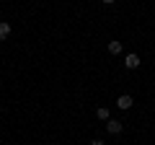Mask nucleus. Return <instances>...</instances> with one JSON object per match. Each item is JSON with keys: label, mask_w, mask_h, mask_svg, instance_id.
I'll use <instances>...</instances> for the list:
<instances>
[{"label": "nucleus", "mask_w": 155, "mask_h": 145, "mask_svg": "<svg viewBox=\"0 0 155 145\" xmlns=\"http://www.w3.org/2000/svg\"><path fill=\"white\" fill-rule=\"evenodd\" d=\"M132 104H134V101H132V96H129V93H122L119 99H116V106H119L122 112H127V109H132Z\"/></svg>", "instance_id": "nucleus-2"}, {"label": "nucleus", "mask_w": 155, "mask_h": 145, "mask_svg": "<svg viewBox=\"0 0 155 145\" xmlns=\"http://www.w3.org/2000/svg\"><path fill=\"white\" fill-rule=\"evenodd\" d=\"M124 67H127V70H137V67H140V55L129 52V55L124 57Z\"/></svg>", "instance_id": "nucleus-1"}, {"label": "nucleus", "mask_w": 155, "mask_h": 145, "mask_svg": "<svg viewBox=\"0 0 155 145\" xmlns=\"http://www.w3.org/2000/svg\"><path fill=\"white\" fill-rule=\"evenodd\" d=\"M101 3H104V5H114L116 0H101Z\"/></svg>", "instance_id": "nucleus-8"}, {"label": "nucleus", "mask_w": 155, "mask_h": 145, "mask_svg": "<svg viewBox=\"0 0 155 145\" xmlns=\"http://www.w3.org/2000/svg\"><path fill=\"white\" fill-rule=\"evenodd\" d=\"M96 117H98L101 122H109V109H106V106H98V109H96Z\"/></svg>", "instance_id": "nucleus-6"}, {"label": "nucleus", "mask_w": 155, "mask_h": 145, "mask_svg": "<svg viewBox=\"0 0 155 145\" xmlns=\"http://www.w3.org/2000/svg\"><path fill=\"white\" fill-rule=\"evenodd\" d=\"M8 36H11V23L0 21V39H8Z\"/></svg>", "instance_id": "nucleus-5"}, {"label": "nucleus", "mask_w": 155, "mask_h": 145, "mask_svg": "<svg viewBox=\"0 0 155 145\" xmlns=\"http://www.w3.org/2000/svg\"><path fill=\"white\" fill-rule=\"evenodd\" d=\"M91 145H106L104 140H91Z\"/></svg>", "instance_id": "nucleus-7"}, {"label": "nucleus", "mask_w": 155, "mask_h": 145, "mask_svg": "<svg viewBox=\"0 0 155 145\" xmlns=\"http://www.w3.org/2000/svg\"><path fill=\"white\" fill-rule=\"evenodd\" d=\"M122 49H124V47H122V42H109V55H122Z\"/></svg>", "instance_id": "nucleus-4"}, {"label": "nucleus", "mask_w": 155, "mask_h": 145, "mask_svg": "<svg viewBox=\"0 0 155 145\" xmlns=\"http://www.w3.org/2000/svg\"><path fill=\"white\" fill-rule=\"evenodd\" d=\"M106 130H109V135H122L124 124L119 122V119H109V122H106Z\"/></svg>", "instance_id": "nucleus-3"}]
</instances>
